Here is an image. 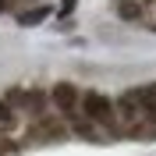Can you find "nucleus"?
Returning a JSON list of instances; mask_svg holds the SVG:
<instances>
[{
    "label": "nucleus",
    "mask_w": 156,
    "mask_h": 156,
    "mask_svg": "<svg viewBox=\"0 0 156 156\" xmlns=\"http://www.w3.org/2000/svg\"><path fill=\"white\" fill-rule=\"evenodd\" d=\"M114 11H117V18H121V21H135V18H138V4H135V0H117Z\"/></svg>",
    "instance_id": "nucleus-6"
},
{
    "label": "nucleus",
    "mask_w": 156,
    "mask_h": 156,
    "mask_svg": "<svg viewBox=\"0 0 156 156\" xmlns=\"http://www.w3.org/2000/svg\"><path fill=\"white\" fill-rule=\"evenodd\" d=\"M50 99H53V107H57V110H68V114H71L75 103H78L82 96H78V89L71 85V82H57V85L50 89Z\"/></svg>",
    "instance_id": "nucleus-2"
},
{
    "label": "nucleus",
    "mask_w": 156,
    "mask_h": 156,
    "mask_svg": "<svg viewBox=\"0 0 156 156\" xmlns=\"http://www.w3.org/2000/svg\"><path fill=\"white\" fill-rule=\"evenodd\" d=\"M11 117H14L11 114V103L4 99V103H0V124H11Z\"/></svg>",
    "instance_id": "nucleus-7"
},
{
    "label": "nucleus",
    "mask_w": 156,
    "mask_h": 156,
    "mask_svg": "<svg viewBox=\"0 0 156 156\" xmlns=\"http://www.w3.org/2000/svg\"><path fill=\"white\" fill-rule=\"evenodd\" d=\"M75 7H78V0H60V11H57V14H75Z\"/></svg>",
    "instance_id": "nucleus-8"
},
{
    "label": "nucleus",
    "mask_w": 156,
    "mask_h": 156,
    "mask_svg": "<svg viewBox=\"0 0 156 156\" xmlns=\"http://www.w3.org/2000/svg\"><path fill=\"white\" fill-rule=\"evenodd\" d=\"M4 11H7V0H0V14H4Z\"/></svg>",
    "instance_id": "nucleus-9"
},
{
    "label": "nucleus",
    "mask_w": 156,
    "mask_h": 156,
    "mask_svg": "<svg viewBox=\"0 0 156 156\" xmlns=\"http://www.w3.org/2000/svg\"><path fill=\"white\" fill-rule=\"evenodd\" d=\"M117 110H121V114H124L128 121H135V117L142 114V110H138V99H135V92H121V96H117Z\"/></svg>",
    "instance_id": "nucleus-5"
},
{
    "label": "nucleus",
    "mask_w": 156,
    "mask_h": 156,
    "mask_svg": "<svg viewBox=\"0 0 156 156\" xmlns=\"http://www.w3.org/2000/svg\"><path fill=\"white\" fill-rule=\"evenodd\" d=\"M46 14H50V7H29V11H21L18 14V25L21 29H32V25H39V21H46Z\"/></svg>",
    "instance_id": "nucleus-4"
},
{
    "label": "nucleus",
    "mask_w": 156,
    "mask_h": 156,
    "mask_svg": "<svg viewBox=\"0 0 156 156\" xmlns=\"http://www.w3.org/2000/svg\"><path fill=\"white\" fill-rule=\"evenodd\" d=\"M78 103H82V114H85V121H107L110 110H114V103H110L103 92H85Z\"/></svg>",
    "instance_id": "nucleus-1"
},
{
    "label": "nucleus",
    "mask_w": 156,
    "mask_h": 156,
    "mask_svg": "<svg viewBox=\"0 0 156 156\" xmlns=\"http://www.w3.org/2000/svg\"><path fill=\"white\" fill-rule=\"evenodd\" d=\"M135 99H138V110H142V114H156V85L135 89Z\"/></svg>",
    "instance_id": "nucleus-3"
}]
</instances>
